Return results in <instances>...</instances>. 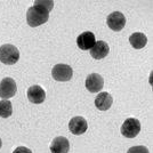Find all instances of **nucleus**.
<instances>
[{
    "label": "nucleus",
    "mask_w": 153,
    "mask_h": 153,
    "mask_svg": "<svg viewBox=\"0 0 153 153\" xmlns=\"http://www.w3.org/2000/svg\"><path fill=\"white\" fill-rule=\"evenodd\" d=\"M53 1H34V5L27 9L26 21L27 24L32 27H36L46 23L49 19V12L53 9Z\"/></svg>",
    "instance_id": "f257e3e1"
},
{
    "label": "nucleus",
    "mask_w": 153,
    "mask_h": 153,
    "mask_svg": "<svg viewBox=\"0 0 153 153\" xmlns=\"http://www.w3.org/2000/svg\"><path fill=\"white\" fill-rule=\"evenodd\" d=\"M19 58V51L15 46L7 44L0 47V62L6 65H13Z\"/></svg>",
    "instance_id": "f03ea898"
},
{
    "label": "nucleus",
    "mask_w": 153,
    "mask_h": 153,
    "mask_svg": "<svg viewBox=\"0 0 153 153\" xmlns=\"http://www.w3.org/2000/svg\"><path fill=\"white\" fill-rule=\"evenodd\" d=\"M121 134L127 138H134L140 131V122L135 118H128L126 121L122 123Z\"/></svg>",
    "instance_id": "7ed1b4c3"
},
{
    "label": "nucleus",
    "mask_w": 153,
    "mask_h": 153,
    "mask_svg": "<svg viewBox=\"0 0 153 153\" xmlns=\"http://www.w3.org/2000/svg\"><path fill=\"white\" fill-rule=\"evenodd\" d=\"M51 76L56 81H69L73 76V71L68 64H57L53 68Z\"/></svg>",
    "instance_id": "20e7f679"
},
{
    "label": "nucleus",
    "mask_w": 153,
    "mask_h": 153,
    "mask_svg": "<svg viewBox=\"0 0 153 153\" xmlns=\"http://www.w3.org/2000/svg\"><path fill=\"white\" fill-rule=\"evenodd\" d=\"M106 24L113 31H121L126 25V17L120 12H113L106 17Z\"/></svg>",
    "instance_id": "39448f33"
},
{
    "label": "nucleus",
    "mask_w": 153,
    "mask_h": 153,
    "mask_svg": "<svg viewBox=\"0 0 153 153\" xmlns=\"http://www.w3.org/2000/svg\"><path fill=\"white\" fill-rule=\"evenodd\" d=\"M16 82L14 81V79L7 76L4 78L0 82V98H10L16 94Z\"/></svg>",
    "instance_id": "423d86ee"
},
{
    "label": "nucleus",
    "mask_w": 153,
    "mask_h": 153,
    "mask_svg": "<svg viewBox=\"0 0 153 153\" xmlns=\"http://www.w3.org/2000/svg\"><path fill=\"white\" fill-rule=\"evenodd\" d=\"M95 34L90 31H85L76 38V45L82 51H90L91 47L95 45Z\"/></svg>",
    "instance_id": "0eeeda50"
},
{
    "label": "nucleus",
    "mask_w": 153,
    "mask_h": 153,
    "mask_svg": "<svg viewBox=\"0 0 153 153\" xmlns=\"http://www.w3.org/2000/svg\"><path fill=\"white\" fill-rule=\"evenodd\" d=\"M86 88L90 93H98L104 86V80L101 74L98 73H91L86 78Z\"/></svg>",
    "instance_id": "6e6552de"
},
{
    "label": "nucleus",
    "mask_w": 153,
    "mask_h": 153,
    "mask_svg": "<svg viewBox=\"0 0 153 153\" xmlns=\"http://www.w3.org/2000/svg\"><path fill=\"white\" fill-rule=\"evenodd\" d=\"M87 121L82 117H73L69 122V129L73 135H82L87 131Z\"/></svg>",
    "instance_id": "1a4fd4ad"
},
{
    "label": "nucleus",
    "mask_w": 153,
    "mask_h": 153,
    "mask_svg": "<svg viewBox=\"0 0 153 153\" xmlns=\"http://www.w3.org/2000/svg\"><path fill=\"white\" fill-rule=\"evenodd\" d=\"M49 149L51 153H68L70 150V142L66 137L58 136L53 140Z\"/></svg>",
    "instance_id": "9d476101"
},
{
    "label": "nucleus",
    "mask_w": 153,
    "mask_h": 153,
    "mask_svg": "<svg viewBox=\"0 0 153 153\" xmlns=\"http://www.w3.org/2000/svg\"><path fill=\"white\" fill-rule=\"evenodd\" d=\"M27 98L33 104H41L46 98V91L39 85H33L27 89Z\"/></svg>",
    "instance_id": "9b49d317"
},
{
    "label": "nucleus",
    "mask_w": 153,
    "mask_h": 153,
    "mask_svg": "<svg viewBox=\"0 0 153 153\" xmlns=\"http://www.w3.org/2000/svg\"><path fill=\"white\" fill-rule=\"evenodd\" d=\"M108 51H110V47L108 44L103 40H100V41H96L95 45L91 47L90 55L95 59H102V58L108 56Z\"/></svg>",
    "instance_id": "f8f14e48"
},
{
    "label": "nucleus",
    "mask_w": 153,
    "mask_h": 153,
    "mask_svg": "<svg viewBox=\"0 0 153 153\" xmlns=\"http://www.w3.org/2000/svg\"><path fill=\"white\" fill-rule=\"evenodd\" d=\"M112 102H113L112 96L110 95L108 93H106V91H103V93H100L98 95L96 96L95 106L98 110H101V111H106V110L111 108Z\"/></svg>",
    "instance_id": "ddd939ff"
},
{
    "label": "nucleus",
    "mask_w": 153,
    "mask_h": 153,
    "mask_svg": "<svg viewBox=\"0 0 153 153\" xmlns=\"http://www.w3.org/2000/svg\"><path fill=\"white\" fill-rule=\"evenodd\" d=\"M129 42L134 47L135 49H142L144 48L147 44L146 36L142 32H135L129 37Z\"/></svg>",
    "instance_id": "4468645a"
},
{
    "label": "nucleus",
    "mask_w": 153,
    "mask_h": 153,
    "mask_svg": "<svg viewBox=\"0 0 153 153\" xmlns=\"http://www.w3.org/2000/svg\"><path fill=\"white\" fill-rule=\"evenodd\" d=\"M13 113V105L10 101L4 100L0 102V117L2 118H8Z\"/></svg>",
    "instance_id": "2eb2a0df"
},
{
    "label": "nucleus",
    "mask_w": 153,
    "mask_h": 153,
    "mask_svg": "<svg viewBox=\"0 0 153 153\" xmlns=\"http://www.w3.org/2000/svg\"><path fill=\"white\" fill-rule=\"evenodd\" d=\"M127 153H149V150H147L145 146H133L128 150Z\"/></svg>",
    "instance_id": "dca6fc26"
},
{
    "label": "nucleus",
    "mask_w": 153,
    "mask_h": 153,
    "mask_svg": "<svg viewBox=\"0 0 153 153\" xmlns=\"http://www.w3.org/2000/svg\"><path fill=\"white\" fill-rule=\"evenodd\" d=\"M13 153H32V151L25 146H19L17 149L14 150Z\"/></svg>",
    "instance_id": "f3484780"
},
{
    "label": "nucleus",
    "mask_w": 153,
    "mask_h": 153,
    "mask_svg": "<svg viewBox=\"0 0 153 153\" xmlns=\"http://www.w3.org/2000/svg\"><path fill=\"white\" fill-rule=\"evenodd\" d=\"M1 146H2V142H1V140H0V149H1Z\"/></svg>",
    "instance_id": "a211bd4d"
}]
</instances>
